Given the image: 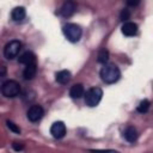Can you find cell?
Here are the masks:
<instances>
[{
	"instance_id": "cell-1",
	"label": "cell",
	"mask_w": 153,
	"mask_h": 153,
	"mask_svg": "<svg viewBox=\"0 0 153 153\" xmlns=\"http://www.w3.org/2000/svg\"><path fill=\"white\" fill-rule=\"evenodd\" d=\"M121 76V72L118 67L114 63L104 65V67L100 69V78L105 84H114L116 82Z\"/></svg>"
},
{
	"instance_id": "cell-2",
	"label": "cell",
	"mask_w": 153,
	"mask_h": 153,
	"mask_svg": "<svg viewBox=\"0 0 153 153\" xmlns=\"http://www.w3.org/2000/svg\"><path fill=\"white\" fill-rule=\"evenodd\" d=\"M62 31H63L65 36L67 37V39L71 41V42H78V41L80 39V37H81V33H82L81 27H80L79 25L74 24V23H68V24H66V25L63 26Z\"/></svg>"
},
{
	"instance_id": "cell-3",
	"label": "cell",
	"mask_w": 153,
	"mask_h": 153,
	"mask_svg": "<svg viewBox=\"0 0 153 153\" xmlns=\"http://www.w3.org/2000/svg\"><path fill=\"white\" fill-rule=\"evenodd\" d=\"M103 97V91L100 87H91L86 91V94H85V103L86 105L88 106H96L98 105V103L100 102Z\"/></svg>"
},
{
	"instance_id": "cell-4",
	"label": "cell",
	"mask_w": 153,
	"mask_h": 153,
	"mask_svg": "<svg viewBox=\"0 0 153 153\" xmlns=\"http://www.w3.org/2000/svg\"><path fill=\"white\" fill-rule=\"evenodd\" d=\"M1 92L5 97L12 98L20 93V85L16 80H7L1 86Z\"/></svg>"
},
{
	"instance_id": "cell-5",
	"label": "cell",
	"mask_w": 153,
	"mask_h": 153,
	"mask_svg": "<svg viewBox=\"0 0 153 153\" xmlns=\"http://www.w3.org/2000/svg\"><path fill=\"white\" fill-rule=\"evenodd\" d=\"M22 49V43L17 39H13V41H10L6 45H5V49H4V54H5V57L8 59V60H12L14 57L18 56L19 51Z\"/></svg>"
},
{
	"instance_id": "cell-6",
	"label": "cell",
	"mask_w": 153,
	"mask_h": 153,
	"mask_svg": "<svg viewBox=\"0 0 153 153\" xmlns=\"http://www.w3.org/2000/svg\"><path fill=\"white\" fill-rule=\"evenodd\" d=\"M44 115V110L41 105H32L27 110V118L31 122H37L39 121Z\"/></svg>"
},
{
	"instance_id": "cell-7",
	"label": "cell",
	"mask_w": 153,
	"mask_h": 153,
	"mask_svg": "<svg viewBox=\"0 0 153 153\" xmlns=\"http://www.w3.org/2000/svg\"><path fill=\"white\" fill-rule=\"evenodd\" d=\"M50 134L55 137V139H62L66 134V126L63 122L57 121L55 123H53L51 128H50Z\"/></svg>"
},
{
	"instance_id": "cell-8",
	"label": "cell",
	"mask_w": 153,
	"mask_h": 153,
	"mask_svg": "<svg viewBox=\"0 0 153 153\" xmlns=\"http://www.w3.org/2000/svg\"><path fill=\"white\" fill-rule=\"evenodd\" d=\"M121 30H122V33L124 36L130 37V36L136 35V32H137V25L135 23H133V22H126V23H123Z\"/></svg>"
},
{
	"instance_id": "cell-9",
	"label": "cell",
	"mask_w": 153,
	"mask_h": 153,
	"mask_svg": "<svg viewBox=\"0 0 153 153\" xmlns=\"http://www.w3.org/2000/svg\"><path fill=\"white\" fill-rule=\"evenodd\" d=\"M75 4L74 2H71V1H68V2H65L63 4V6L61 7V10H60V14L62 16V17H65V18H68V17H71L74 12H75Z\"/></svg>"
},
{
	"instance_id": "cell-10",
	"label": "cell",
	"mask_w": 153,
	"mask_h": 153,
	"mask_svg": "<svg viewBox=\"0 0 153 153\" xmlns=\"http://www.w3.org/2000/svg\"><path fill=\"white\" fill-rule=\"evenodd\" d=\"M18 61H19V63H23V65H25V66L32 65V63H36V56H35V54L31 53V51H25L23 55L19 56Z\"/></svg>"
},
{
	"instance_id": "cell-11",
	"label": "cell",
	"mask_w": 153,
	"mask_h": 153,
	"mask_svg": "<svg viewBox=\"0 0 153 153\" xmlns=\"http://www.w3.org/2000/svg\"><path fill=\"white\" fill-rule=\"evenodd\" d=\"M37 73V65L36 63H32V65H27L25 66L24 68V72H23V76L25 80H31L35 78Z\"/></svg>"
},
{
	"instance_id": "cell-12",
	"label": "cell",
	"mask_w": 153,
	"mask_h": 153,
	"mask_svg": "<svg viewBox=\"0 0 153 153\" xmlns=\"http://www.w3.org/2000/svg\"><path fill=\"white\" fill-rule=\"evenodd\" d=\"M84 94H85V90H84V86L81 84H75L69 90V96L72 98H75V99L81 98Z\"/></svg>"
},
{
	"instance_id": "cell-13",
	"label": "cell",
	"mask_w": 153,
	"mask_h": 153,
	"mask_svg": "<svg viewBox=\"0 0 153 153\" xmlns=\"http://www.w3.org/2000/svg\"><path fill=\"white\" fill-rule=\"evenodd\" d=\"M11 16H12V19H13L14 22H22V20L25 18V16H26V11H25L24 7L19 6V7L13 8Z\"/></svg>"
},
{
	"instance_id": "cell-14",
	"label": "cell",
	"mask_w": 153,
	"mask_h": 153,
	"mask_svg": "<svg viewBox=\"0 0 153 153\" xmlns=\"http://www.w3.org/2000/svg\"><path fill=\"white\" fill-rule=\"evenodd\" d=\"M71 78H72L71 72H69V71H66V69H65V71H60V72L56 73V81H57L59 84L65 85V84L69 82Z\"/></svg>"
},
{
	"instance_id": "cell-15",
	"label": "cell",
	"mask_w": 153,
	"mask_h": 153,
	"mask_svg": "<svg viewBox=\"0 0 153 153\" xmlns=\"http://www.w3.org/2000/svg\"><path fill=\"white\" fill-rule=\"evenodd\" d=\"M123 136L127 141L129 142H134L137 139V130L134 127H127L126 130L123 131Z\"/></svg>"
},
{
	"instance_id": "cell-16",
	"label": "cell",
	"mask_w": 153,
	"mask_h": 153,
	"mask_svg": "<svg viewBox=\"0 0 153 153\" xmlns=\"http://www.w3.org/2000/svg\"><path fill=\"white\" fill-rule=\"evenodd\" d=\"M98 62L99 63H104V65H106V62H108V60H109V51L106 50V49H102L99 53H98Z\"/></svg>"
},
{
	"instance_id": "cell-17",
	"label": "cell",
	"mask_w": 153,
	"mask_h": 153,
	"mask_svg": "<svg viewBox=\"0 0 153 153\" xmlns=\"http://www.w3.org/2000/svg\"><path fill=\"white\" fill-rule=\"evenodd\" d=\"M149 105H151L149 100L143 99V100H141V102H140V104L137 105V111H139V112H141V114H145V112H147V111H148Z\"/></svg>"
},
{
	"instance_id": "cell-18",
	"label": "cell",
	"mask_w": 153,
	"mask_h": 153,
	"mask_svg": "<svg viewBox=\"0 0 153 153\" xmlns=\"http://www.w3.org/2000/svg\"><path fill=\"white\" fill-rule=\"evenodd\" d=\"M6 124H7V127H8L13 133H16V134H20V128H19L16 123H13L12 121H7Z\"/></svg>"
},
{
	"instance_id": "cell-19",
	"label": "cell",
	"mask_w": 153,
	"mask_h": 153,
	"mask_svg": "<svg viewBox=\"0 0 153 153\" xmlns=\"http://www.w3.org/2000/svg\"><path fill=\"white\" fill-rule=\"evenodd\" d=\"M129 17H130V12H129V10H127V8H123L122 11H121V14H120V18H121V20H123L124 23L129 19Z\"/></svg>"
},
{
	"instance_id": "cell-20",
	"label": "cell",
	"mask_w": 153,
	"mask_h": 153,
	"mask_svg": "<svg viewBox=\"0 0 153 153\" xmlns=\"http://www.w3.org/2000/svg\"><path fill=\"white\" fill-rule=\"evenodd\" d=\"M91 153H121L115 149H90Z\"/></svg>"
},
{
	"instance_id": "cell-21",
	"label": "cell",
	"mask_w": 153,
	"mask_h": 153,
	"mask_svg": "<svg viewBox=\"0 0 153 153\" xmlns=\"http://www.w3.org/2000/svg\"><path fill=\"white\" fill-rule=\"evenodd\" d=\"M12 146H13V149H14V151H17V152H19V151H23V149H24V143H22V142H13V143H12Z\"/></svg>"
},
{
	"instance_id": "cell-22",
	"label": "cell",
	"mask_w": 153,
	"mask_h": 153,
	"mask_svg": "<svg viewBox=\"0 0 153 153\" xmlns=\"http://www.w3.org/2000/svg\"><path fill=\"white\" fill-rule=\"evenodd\" d=\"M6 72H7V71H6V67H5V66H0V78L4 76V75L6 74Z\"/></svg>"
},
{
	"instance_id": "cell-23",
	"label": "cell",
	"mask_w": 153,
	"mask_h": 153,
	"mask_svg": "<svg viewBox=\"0 0 153 153\" xmlns=\"http://www.w3.org/2000/svg\"><path fill=\"white\" fill-rule=\"evenodd\" d=\"M127 4L130 5V6H135V5L139 4V0H136V1H127Z\"/></svg>"
}]
</instances>
